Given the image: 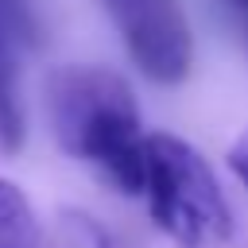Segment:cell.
I'll use <instances>...</instances> for the list:
<instances>
[{
    "label": "cell",
    "mask_w": 248,
    "mask_h": 248,
    "mask_svg": "<svg viewBox=\"0 0 248 248\" xmlns=\"http://www.w3.org/2000/svg\"><path fill=\"white\" fill-rule=\"evenodd\" d=\"M132 62L155 85H178L194 62L190 19L178 0H101Z\"/></svg>",
    "instance_id": "3957f363"
},
{
    "label": "cell",
    "mask_w": 248,
    "mask_h": 248,
    "mask_svg": "<svg viewBox=\"0 0 248 248\" xmlns=\"http://www.w3.org/2000/svg\"><path fill=\"white\" fill-rule=\"evenodd\" d=\"M0 248H43V229L23 186L0 174Z\"/></svg>",
    "instance_id": "5b68a950"
},
{
    "label": "cell",
    "mask_w": 248,
    "mask_h": 248,
    "mask_svg": "<svg viewBox=\"0 0 248 248\" xmlns=\"http://www.w3.org/2000/svg\"><path fill=\"white\" fill-rule=\"evenodd\" d=\"M229 167H232V174L240 178V186L248 190V132H240V136L232 140V147H229Z\"/></svg>",
    "instance_id": "8992f818"
},
{
    "label": "cell",
    "mask_w": 248,
    "mask_h": 248,
    "mask_svg": "<svg viewBox=\"0 0 248 248\" xmlns=\"http://www.w3.org/2000/svg\"><path fill=\"white\" fill-rule=\"evenodd\" d=\"M19 39H23V8L0 4V147H8V151L23 143Z\"/></svg>",
    "instance_id": "277c9868"
},
{
    "label": "cell",
    "mask_w": 248,
    "mask_h": 248,
    "mask_svg": "<svg viewBox=\"0 0 248 248\" xmlns=\"http://www.w3.org/2000/svg\"><path fill=\"white\" fill-rule=\"evenodd\" d=\"M46 116L58 147L116 194L140 198L147 132L132 85L105 66H58L46 78Z\"/></svg>",
    "instance_id": "6da1fadb"
},
{
    "label": "cell",
    "mask_w": 248,
    "mask_h": 248,
    "mask_svg": "<svg viewBox=\"0 0 248 248\" xmlns=\"http://www.w3.org/2000/svg\"><path fill=\"white\" fill-rule=\"evenodd\" d=\"M0 4H19V0H0Z\"/></svg>",
    "instance_id": "52a82bcc"
},
{
    "label": "cell",
    "mask_w": 248,
    "mask_h": 248,
    "mask_svg": "<svg viewBox=\"0 0 248 248\" xmlns=\"http://www.w3.org/2000/svg\"><path fill=\"white\" fill-rule=\"evenodd\" d=\"M236 4H244V8H248V0H236Z\"/></svg>",
    "instance_id": "ba28073f"
},
{
    "label": "cell",
    "mask_w": 248,
    "mask_h": 248,
    "mask_svg": "<svg viewBox=\"0 0 248 248\" xmlns=\"http://www.w3.org/2000/svg\"><path fill=\"white\" fill-rule=\"evenodd\" d=\"M140 198L151 221L182 248H205L232 232V213L213 167L182 136L147 132Z\"/></svg>",
    "instance_id": "7a4b0ae2"
}]
</instances>
